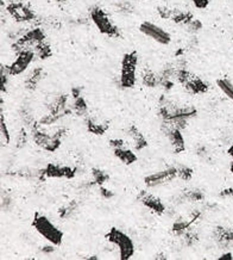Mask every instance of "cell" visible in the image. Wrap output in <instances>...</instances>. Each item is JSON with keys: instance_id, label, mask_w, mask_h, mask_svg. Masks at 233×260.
<instances>
[{"instance_id": "39", "label": "cell", "mask_w": 233, "mask_h": 260, "mask_svg": "<svg viewBox=\"0 0 233 260\" xmlns=\"http://www.w3.org/2000/svg\"><path fill=\"white\" fill-rule=\"evenodd\" d=\"M71 97H73L74 99L81 97V88L74 87L73 90H71Z\"/></svg>"}, {"instance_id": "30", "label": "cell", "mask_w": 233, "mask_h": 260, "mask_svg": "<svg viewBox=\"0 0 233 260\" xmlns=\"http://www.w3.org/2000/svg\"><path fill=\"white\" fill-rule=\"evenodd\" d=\"M13 209V198L11 194L6 193L5 191L2 194V210L4 213H9Z\"/></svg>"}, {"instance_id": "13", "label": "cell", "mask_w": 233, "mask_h": 260, "mask_svg": "<svg viewBox=\"0 0 233 260\" xmlns=\"http://www.w3.org/2000/svg\"><path fill=\"white\" fill-rule=\"evenodd\" d=\"M86 126H87V130L91 134L102 136L107 132L108 122L98 121L97 117H88V116H86Z\"/></svg>"}, {"instance_id": "1", "label": "cell", "mask_w": 233, "mask_h": 260, "mask_svg": "<svg viewBox=\"0 0 233 260\" xmlns=\"http://www.w3.org/2000/svg\"><path fill=\"white\" fill-rule=\"evenodd\" d=\"M32 227L36 229L41 237H43L48 242L57 246H61L63 242L64 234L60 228H57L49 218L40 213H35L32 218Z\"/></svg>"}, {"instance_id": "40", "label": "cell", "mask_w": 233, "mask_h": 260, "mask_svg": "<svg viewBox=\"0 0 233 260\" xmlns=\"http://www.w3.org/2000/svg\"><path fill=\"white\" fill-rule=\"evenodd\" d=\"M219 259H233V255L231 254V252L225 253V254H221L219 256Z\"/></svg>"}, {"instance_id": "37", "label": "cell", "mask_w": 233, "mask_h": 260, "mask_svg": "<svg viewBox=\"0 0 233 260\" xmlns=\"http://www.w3.org/2000/svg\"><path fill=\"white\" fill-rule=\"evenodd\" d=\"M55 247H56V246L55 245H53V244H48V245H46V246H43L42 247V252L44 253V254H49V253H54L55 252Z\"/></svg>"}, {"instance_id": "16", "label": "cell", "mask_w": 233, "mask_h": 260, "mask_svg": "<svg viewBox=\"0 0 233 260\" xmlns=\"http://www.w3.org/2000/svg\"><path fill=\"white\" fill-rule=\"evenodd\" d=\"M126 134H128L130 136V139L132 140L133 147H135L136 150H142L148 147V141H146V139L144 138V135L139 132L137 126H130V128L126 130Z\"/></svg>"}, {"instance_id": "23", "label": "cell", "mask_w": 233, "mask_h": 260, "mask_svg": "<svg viewBox=\"0 0 233 260\" xmlns=\"http://www.w3.org/2000/svg\"><path fill=\"white\" fill-rule=\"evenodd\" d=\"M217 85H218V87L221 90L222 93H224L226 97L229 99V101L233 102V83L232 81L222 78V79L217 80Z\"/></svg>"}, {"instance_id": "34", "label": "cell", "mask_w": 233, "mask_h": 260, "mask_svg": "<svg viewBox=\"0 0 233 260\" xmlns=\"http://www.w3.org/2000/svg\"><path fill=\"white\" fill-rule=\"evenodd\" d=\"M99 193H100V196L102 198H105V200H109V198H112L113 196H114V193H113L111 190L107 189V187H105V186H99Z\"/></svg>"}, {"instance_id": "14", "label": "cell", "mask_w": 233, "mask_h": 260, "mask_svg": "<svg viewBox=\"0 0 233 260\" xmlns=\"http://www.w3.org/2000/svg\"><path fill=\"white\" fill-rule=\"evenodd\" d=\"M183 86L186 87V90L188 92H190L191 94L206 93V92L208 91V85L205 83L204 80L194 77V75H190L189 79H188L186 83L183 84Z\"/></svg>"}, {"instance_id": "33", "label": "cell", "mask_w": 233, "mask_h": 260, "mask_svg": "<svg viewBox=\"0 0 233 260\" xmlns=\"http://www.w3.org/2000/svg\"><path fill=\"white\" fill-rule=\"evenodd\" d=\"M195 152H197V155L199 158L204 160V161H206L207 158H210V153H208V150L205 146H199Z\"/></svg>"}, {"instance_id": "9", "label": "cell", "mask_w": 233, "mask_h": 260, "mask_svg": "<svg viewBox=\"0 0 233 260\" xmlns=\"http://www.w3.org/2000/svg\"><path fill=\"white\" fill-rule=\"evenodd\" d=\"M33 56H35V51L32 49H24L22 51H19L15 62H13L11 66H9L10 74L13 75V77H15V75L22 74L24 71L27 70L30 63L32 62Z\"/></svg>"}, {"instance_id": "26", "label": "cell", "mask_w": 233, "mask_h": 260, "mask_svg": "<svg viewBox=\"0 0 233 260\" xmlns=\"http://www.w3.org/2000/svg\"><path fill=\"white\" fill-rule=\"evenodd\" d=\"M143 83L148 87H156L160 84V79L151 71H145L143 74Z\"/></svg>"}, {"instance_id": "7", "label": "cell", "mask_w": 233, "mask_h": 260, "mask_svg": "<svg viewBox=\"0 0 233 260\" xmlns=\"http://www.w3.org/2000/svg\"><path fill=\"white\" fill-rule=\"evenodd\" d=\"M139 30L143 35L153 40L157 43L163 44V46H168L171 42L170 34L155 23L143 22L139 25Z\"/></svg>"}, {"instance_id": "8", "label": "cell", "mask_w": 233, "mask_h": 260, "mask_svg": "<svg viewBox=\"0 0 233 260\" xmlns=\"http://www.w3.org/2000/svg\"><path fill=\"white\" fill-rule=\"evenodd\" d=\"M175 178H177V167H168V169L160 171V172L146 176L144 178V183L148 187H156L170 183Z\"/></svg>"}, {"instance_id": "17", "label": "cell", "mask_w": 233, "mask_h": 260, "mask_svg": "<svg viewBox=\"0 0 233 260\" xmlns=\"http://www.w3.org/2000/svg\"><path fill=\"white\" fill-rule=\"evenodd\" d=\"M113 153H114V156L116 159H119L123 164L125 165H132L137 161L136 154L133 153V150L130 148H125V147H121V148H114L113 149Z\"/></svg>"}, {"instance_id": "28", "label": "cell", "mask_w": 233, "mask_h": 260, "mask_svg": "<svg viewBox=\"0 0 233 260\" xmlns=\"http://www.w3.org/2000/svg\"><path fill=\"white\" fill-rule=\"evenodd\" d=\"M35 49L37 51V54H38L40 59H42V60H46L51 55V49H50L49 44H47L44 41L43 42H41L40 44H37V46L35 47Z\"/></svg>"}, {"instance_id": "36", "label": "cell", "mask_w": 233, "mask_h": 260, "mask_svg": "<svg viewBox=\"0 0 233 260\" xmlns=\"http://www.w3.org/2000/svg\"><path fill=\"white\" fill-rule=\"evenodd\" d=\"M109 146L112 147V149L121 148V147H125V141L123 139H113L109 141Z\"/></svg>"}, {"instance_id": "25", "label": "cell", "mask_w": 233, "mask_h": 260, "mask_svg": "<svg viewBox=\"0 0 233 260\" xmlns=\"http://www.w3.org/2000/svg\"><path fill=\"white\" fill-rule=\"evenodd\" d=\"M0 132H2V142L4 145H9L11 141V136H10V132L8 128V123H6L5 116L2 112V119H0Z\"/></svg>"}, {"instance_id": "21", "label": "cell", "mask_w": 233, "mask_h": 260, "mask_svg": "<svg viewBox=\"0 0 233 260\" xmlns=\"http://www.w3.org/2000/svg\"><path fill=\"white\" fill-rule=\"evenodd\" d=\"M204 192L199 189H191L183 192L180 196V201L183 202H201L204 201Z\"/></svg>"}, {"instance_id": "31", "label": "cell", "mask_w": 233, "mask_h": 260, "mask_svg": "<svg viewBox=\"0 0 233 260\" xmlns=\"http://www.w3.org/2000/svg\"><path fill=\"white\" fill-rule=\"evenodd\" d=\"M182 239H183V241L186 242L187 246H193L194 244H197V242L199 241V235H198V233L193 232V231H191V229L189 228V229H188V231L182 235Z\"/></svg>"}, {"instance_id": "6", "label": "cell", "mask_w": 233, "mask_h": 260, "mask_svg": "<svg viewBox=\"0 0 233 260\" xmlns=\"http://www.w3.org/2000/svg\"><path fill=\"white\" fill-rule=\"evenodd\" d=\"M161 130H162L163 134L167 136L168 141H169L170 146L173 147L175 154L182 153L183 150L186 149V142H184L181 129L176 128L173 123L163 121L162 125H161Z\"/></svg>"}, {"instance_id": "12", "label": "cell", "mask_w": 233, "mask_h": 260, "mask_svg": "<svg viewBox=\"0 0 233 260\" xmlns=\"http://www.w3.org/2000/svg\"><path fill=\"white\" fill-rule=\"evenodd\" d=\"M44 171H46L47 178H67V179H71L76 174L77 169L71 166H60L49 164Z\"/></svg>"}, {"instance_id": "10", "label": "cell", "mask_w": 233, "mask_h": 260, "mask_svg": "<svg viewBox=\"0 0 233 260\" xmlns=\"http://www.w3.org/2000/svg\"><path fill=\"white\" fill-rule=\"evenodd\" d=\"M8 11L17 22H30V20L35 18V13H33L32 10L29 6L23 4L22 2L11 3L9 5Z\"/></svg>"}, {"instance_id": "32", "label": "cell", "mask_w": 233, "mask_h": 260, "mask_svg": "<svg viewBox=\"0 0 233 260\" xmlns=\"http://www.w3.org/2000/svg\"><path fill=\"white\" fill-rule=\"evenodd\" d=\"M26 142H27L26 130L22 128V129H20V132L18 133V136H17L16 145H17V147H18V148H23V147L26 145Z\"/></svg>"}, {"instance_id": "3", "label": "cell", "mask_w": 233, "mask_h": 260, "mask_svg": "<svg viewBox=\"0 0 233 260\" xmlns=\"http://www.w3.org/2000/svg\"><path fill=\"white\" fill-rule=\"evenodd\" d=\"M106 240L111 244L115 245L119 249V258L122 260L131 259L135 254V244L131 240V238L121 229L112 227L106 234Z\"/></svg>"}, {"instance_id": "35", "label": "cell", "mask_w": 233, "mask_h": 260, "mask_svg": "<svg viewBox=\"0 0 233 260\" xmlns=\"http://www.w3.org/2000/svg\"><path fill=\"white\" fill-rule=\"evenodd\" d=\"M190 2L199 10H205L210 5V0H190Z\"/></svg>"}, {"instance_id": "18", "label": "cell", "mask_w": 233, "mask_h": 260, "mask_svg": "<svg viewBox=\"0 0 233 260\" xmlns=\"http://www.w3.org/2000/svg\"><path fill=\"white\" fill-rule=\"evenodd\" d=\"M79 209V203L76 201H70L69 203L62 205V207L58 209V215L62 220H68L71 216H74L76 214V211Z\"/></svg>"}, {"instance_id": "22", "label": "cell", "mask_w": 233, "mask_h": 260, "mask_svg": "<svg viewBox=\"0 0 233 260\" xmlns=\"http://www.w3.org/2000/svg\"><path fill=\"white\" fill-rule=\"evenodd\" d=\"M92 177H93V183L94 185L98 186H104L106 183L109 180V176L105 171H102L100 169H92Z\"/></svg>"}, {"instance_id": "29", "label": "cell", "mask_w": 233, "mask_h": 260, "mask_svg": "<svg viewBox=\"0 0 233 260\" xmlns=\"http://www.w3.org/2000/svg\"><path fill=\"white\" fill-rule=\"evenodd\" d=\"M193 174H194V171L193 169H190V167L184 166V165L177 167V178H180L181 180H184V181L190 180L191 178H193Z\"/></svg>"}, {"instance_id": "2", "label": "cell", "mask_w": 233, "mask_h": 260, "mask_svg": "<svg viewBox=\"0 0 233 260\" xmlns=\"http://www.w3.org/2000/svg\"><path fill=\"white\" fill-rule=\"evenodd\" d=\"M198 115V110L194 107H181V105L175 104L174 102L169 101L166 97H162L160 101L159 116L162 121H174V119L184 118L190 119Z\"/></svg>"}, {"instance_id": "15", "label": "cell", "mask_w": 233, "mask_h": 260, "mask_svg": "<svg viewBox=\"0 0 233 260\" xmlns=\"http://www.w3.org/2000/svg\"><path fill=\"white\" fill-rule=\"evenodd\" d=\"M213 239L220 246H227L233 244V229L225 227H215L213 232Z\"/></svg>"}, {"instance_id": "38", "label": "cell", "mask_w": 233, "mask_h": 260, "mask_svg": "<svg viewBox=\"0 0 233 260\" xmlns=\"http://www.w3.org/2000/svg\"><path fill=\"white\" fill-rule=\"evenodd\" d=\"M227 153H228V155L231 156V166H229V171H231V173L233 174V143L228 147Z\"/></svg>"}, {"instance_id": "11", "label": "cell", "mask_w": 233, "mask_h": 260, "mask_svg": "<svg viewBox=\"0 0 233 260\" xmlns=\"http://www.w3.org/2000/svg\"><path fill=\"white\" fill-rule=\"evenodd\" d=\"M140 203H142L144 207L148 208L149 210H151L152 213H155L157 215H162L166 211V207H164L163 202L160 200L159 197L153 196L152 193L145 192V191H142L137 197Z\"/></svg>"}, {"instance_id": "4", "label": "cell", "mask_w": 233, "mask_h": 260, "mask_svg": "<svg viewBox=\"0 0 233 260\" xmlns=\"http://www.w3.org/2000/svg\"><path fill=\"white\" fill-rule=\"evenodd\" d=\"M138 56L136 51L125 54L122 60L121 86L123 88H132L136 85V68Z\"/></svg>"}, {"instance_id": "27", "label": "cell", "mask_w": 233, "mask_h": 260, "mask_svg": "<svg viewBox=\"0 0 233 260\" xmlns=\"http://www.w3.org/2000/svg\"><path fill=\"white\" fill-rule=\"evenodd\" d=\"M20 119H22L24 125L30 126V128H31V126L36 123L35 121H33L32 112L29 108H22V109H20Z\"/></svg>"}, {"instance_id": "5", "label": "cell", "mask_w": 233, "mask_h": 260, "mask_svg": "<svg viewBox=\"0 0 233 260\" xmlns=\"http://www.w3.org/2000/svg\"><path fill=\"white\" fill-rule=\"evenodd\" d=\"M91 18L101 34L107 35L109 37L119 36L118 26L114 25V23L112 22L111 18H109V16L102 9L94 8L92 10Z\"/></svg>"}, {"instance_id": "24", "label": "cell", "mask_w": 233, "mask_h": 260, "mask_svg": "<svg viewBox=\"0 0 233 260\" xmlns=\"http://www.w3.org/2000/svg\"><path fill=\"white\" fill-rule=\"evenodd\" d=\"M193 223L190 220H183V218H179L177 221L174 222L173 224V232L177 235H182L186 233L188 229L190 228V224Z\"/></svg>"}, {"instance_id": "19", "label": "cell", "mask_w": 233, "mask_h": 260, "mask_svg": "<svg viewBox=\"0 0 233 260\" xmlns=\"http://www.w3.org/2000/svg\"><path fill=\"white\" fill-rule=\"evenodd\" d=\"M42 68H36L30 73L29 77L25 80V87L29 91H35L37 85L40 84V81L42 80Z\"/></svg>"}, {"instance_id": "20", "label": "cell", "mask_w": 233, "mask_h": 260, "mask_svg": "<svg viewBox=\"0 0 233 260\" xmlns=\"http://www.w3.org/2000/svg\"><path fill=\"white\" fill-rule=\"evenodd\" d=\"M71 110L76 116L85 117V116L88 115V105L84 98L79 97L74 99V103L71 104Z\"/></svg>"}]
</instances>
